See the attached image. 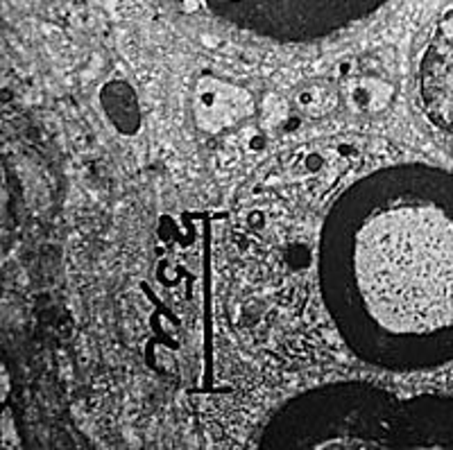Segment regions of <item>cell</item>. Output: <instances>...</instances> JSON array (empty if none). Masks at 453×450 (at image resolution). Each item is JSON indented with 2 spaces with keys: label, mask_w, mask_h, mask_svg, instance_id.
<instances>
[{
  "label": "cell",
  "mask_w": 453,
  "mask_h": 450,
  "mask_svg": "<svg viewBox=\"0 0 453 450\" xmlns=\"http://www.w3.org/2000/svg\"><path fill=\"white\" fill-rule=\"evenodd\" d=\"M252 113V97L241 88H232L216 80H202L197 87L196 118L197 125L206 132H220L234 127L245 116Z\"/></svg>",
  "instance_id": "4"
},
{
  "label": "cell",
  "mask_w": 453,
  "mask_h": 450,
  "mask_svg": "<svg viewBox=\"0 0 453 450\" xmlns=\"http://www.w3.org/2000/svg\"><path fill=\"white\" fill-rule=\"evenodd\" d=\"M386 0H206L226 21L277 39H322L361 21Z\"/></svg>",
  "instance_id": "2"
},
{
  "label": "cell",
  "mask_w": 453,
  "mask_h": 450,
  "mask_svg": "<svg viewBox=\"0 0 453 450\" xmlns=\"http://www.w3.org/2000/svg\"><path fill=\"white\" fill-rule=\"evenodd\" d=\"M419 87L426 116L453 139V7L440 19L424 50Z\"/></svg>",
  "instance_id": "3"
},
{
  "label": "cell",
  "mask_w": 453,
  "mask_h": 450,
  "mask_svg": "<svg viewBox=\"0 0 453 450\" xmlns=\"http://www.w3.org/2000/svg\"><path fill=\"white\" fill-rule=\"evenodd\" d=\"M297 104L311 118H322V116L334 111L335 104H338V95L329 84H313V87L299 91Z\"/></svg>",
  "instance_id": "6"
},
{
  "label": "cell",
  "mask_w": 453,
  "mask_h": 450,
  "mask_svg": "<svg viewBox=\"0 0 453 450\" xmlns=\"http://www.w3.org/2000/svg\"><path fill=\"white\" fill-rule=\"evenodd\" d=\"M351 104L363 111H381L390 103V87L379 80H363L356 82L349 91Z\"/></svg>",
  "instance_id": "7"
},
{
  "label": "cell",
  "mask_w": 453,
  "mask_h": 450,
  "mask_svg": "<svg viewBox=\"0 0 453 450\" xmlns=\"http://www.w3.org/2000/svg\"><path fill=\"white\" fill-rule=\"evenodd\" d=\"M104 111L120 132H136L139 129V104L132 88L123 82H111L103 91Z\"/></svg>",
  "instance_id": "5"
},
{
  "label": "cell",
  "mask_w": 453,
  "mask_h": 450,
  "mask_svg": "<svg viewBox=\"0 0 453 450\" xmlns=\"http://www.w3.org/2000/svg\"><path fill=\"white\" fill-rule=\"evenodd\" d=\"M334 209L322 238L331 310L374 326L390 364L453 362V174L412 165L365 179Z\"/></svg>",
  "instance_id": "1"
}]
</instances>
